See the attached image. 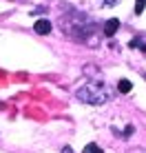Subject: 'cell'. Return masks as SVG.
<instances>
[{"label":"cell","instance_id":"obj_1","mask_svg":"<svg viewBox=\"0 0 146 153\" xmlns=\"http://www.w3.org/2000/svg\"><path fill=\"white\" fill-rule=\"evenodd\" d=\"M60 29L64 31V36L77 40V42H88L95 45V22L84 13H69L60 18Z\"/></svg>","mask_w":146,"mask_h":153},{"label":"cell","instance_id":"obj_2","mask_svg":"<svg viewBox=\"0 0 146 153\" xmlns=\"http://www.w3.org/2000/svg\"><path fill=\"white\" fill-rule=\"evenodd\" d=\"M75 96H77L80 102L100 107V104L108 102V98H111V89H108L106 82H86V84H82V87L75 91Z\"/></svg>","mask_w":146,"mask_h":153},{"label":"cell","instance_id":"obj_3","mask_svg":"<svg viewBox=\"0 0 146 153\" xmlns=\"http://www.w3.org/2000/svg\"><path fill=\"white\" fill-rule=\"evenodd\" d=\"M33 29H35V33H40V36H46V33H51V20H46V18H40V20H35Z\"/></svg>","mask_w":146,"mask_h":153},{"label":"cell","instance_id":"obj_4","mask_svg":"<svg viewBox=\"0 0 146 153\" xmlns=\"http://www.w3.org/2000/svg\"><path fill=\"white\" fill-rule=\"evenodd\" d=\"M117 29H119V20H117V18H111V20H106V22H104V36H108V38H111V36H115Z\"/></svg>","mask_w":146,"mask_h":153},{"label":"cell","instance_id":"obj_5","mask_svg":"<svg viewBox=\"0 0 146 153\" xmlns=\"http://www.w3.org/2000/svg\"><path fill=\"white\" fill-rule=\"evenodd\" d=\"M131 89H133L131 80H119V82H117V91H119V93H128Z\"/></svg>","mask_w":146,"mask_h":153},{"label":"cell","instance_id":"obj_6","mask_svg":"<svg viewBox=\"0 0 146 153\" xmlns=\"http://www.w3.org/2000/svg\"><path fill=\"white\" fill-rule=\"evenodd\" d=\"M82 153H104V151H102L97 144H93V142H91V144H86V146H84V151H82Z\"/></svg>","mask_w":146,"mask_h":153},{"label":"cell","instance_id":"obj_7","mask_svg":"<svg viewBox=\"0 0 146 153\" xmlns=\"http://www.w3.org/2000/svg\"><path fill=\"white\" fill-rule=\"evenodd\" d=\"M144 7H146V0H135V13H142L144 11Z\"/></svg>","mask_w":146,"mask_h":153},{"label":"cell","instance_id":"obj_8","mask_svg":"<svg viewBox=\"0 0 146 153\" xmlns=\"http://www.w3.org/2000/svg\"><path fill=\"white\" fill-rule=\"evenodd\" d=\"M62 153H73V149H71V146H64V149H62Z\"/></svg>","mask_w":146,"mask_h":153},{"label":"cell","instance_id":"obj_9","mask_svg":"<svg viewBox=\"0 0 146 153\" xmlns=\"http://www.w3.org/2000/svg\"><path fill=\"white\" fill-rule=\"evenodd\" d=\"M131 153H146V151H144V149H139V151H131Z\"/></svg>","mask_w":146,"mask_h":153}]
</instances>
